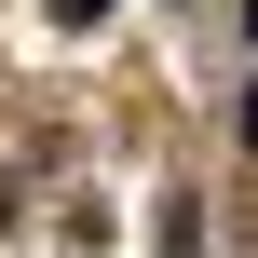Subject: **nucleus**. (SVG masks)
I'll use <instances>...</instances> for the list:
<instances>
[{
    "mask_svg": "<svg viewBox=\"0 0 258 258\" xmlns=\"http://www.w3.org/2000/svg\"><path fill=\"white\" fill-rule=\"evenodd\" d=\"M41 14H54V27H95V14H122V0H41Z\"/></svg>",
    "mask_w": 258,
    "mask_h": 258,
    "instance_id": "obj_1",
    "label": "nucleus"
},
{
    "mask_svg": "<svg viewBox=\"0 0 258 258\" xmlns=\"http://www.w3.org/2000/svg\"><path fill=\"white\" fill-rule=\"evenodd\" d=\"M245 150H258V95H245Z\"/></svg>",
    "mask_w": 258,
    "mask_h": 258,
    "instance_id": "obj_2",
    "label": "nucleus"
},
{
    "mask_svg": "<svg viewBox=\"0 0 258 258\" xmlns=\"http://www.w3.org/2000/svg\"><path fill=\"white\" fill-rule=\"evenodd\" d=\"M245 41H258V0H245Z\"/></svg>",
    "mask_w": 258,
    "mask_h": 258,
    "instance_id": "obj_3",
    "label": "nucleus"
}]
</instances>
